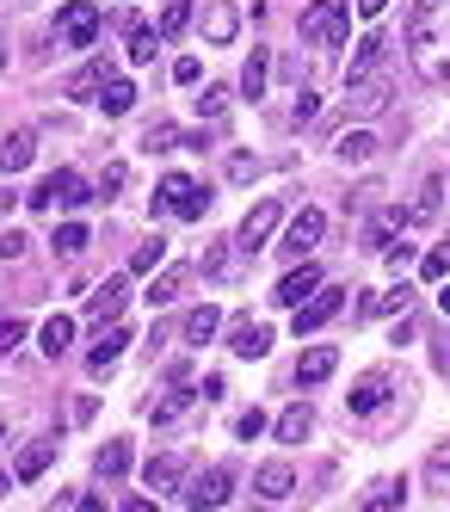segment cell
<instances>
[{
    "instance_id": "6da1fadb",
    "label": "cell",
    "mask_w": 450,
    "mask_h": 512,
    "mask_svg": "<svg viewBox=\"0 0 450 512\" xmlns=\"http://www.w3.org/2000/svg\"><path fill=\"white\" fill-rule=\"evenodd\" d=\"M346 38H352L346 0H315V7H303V44H315V50H340Z\"/></svg>"
},
{
    "instance_id": "7a4b0ae2",
    "label": "cell",
    "mask_w": 450,
    "mask_h": 512,
    "mask_svg": "<svg viewBox=\"0 0 450 512\" xmlns=\"http://www.w3.org/2000/svg\"><path fill=\"white\" fill-rule=\"evenodd\" d=\"M155 210L179 216V223H198V216L210 210V186H198L192 173H167V179H161V192H155Z\"/></svg>"
},
{
    "instance_id": "3957f363",
    "label": "cell",
    "mask_w": 450,
    "mask_h": 512,
    "mask_svg": "<svg viewBox=\"0 0 450 512\" xmlns=\"http://www.w3.org/2000/svg\"><path fill=\"white\" fill-rule=\"evenodd\" d=\"M87 192H93V186H87V179L74 173V167H56V173H50V179H44V186H37L25 204H31V210H81V204H93Z\"/></svg>"
},
{
    "instance_id": "277c9868",
    "label": "cell",
    "mask_w": 450,
    "mask_h": 512,
    "mask_svg": "<svg viewBox=\"0 0 450 512\" xmlns=\"http://www.w3.org/2000/svg\"><path fill=\"white\" fill-rule=\"evenodd\" d=\"M229 494H235V469H229V463H210V469L198 475L192 488H179V500L192 506V512H216V506L229 500Z\"/></svg>"
},
{
    "instance_id": "5b68a950",
    "label": "cell",
    "mask_w": 450,
    "mask_h": 512,
    "mask_svg": "<svg viewBox=\"0 0 450 512\" xmlns=\"http://www.w3.org/2000/svg\"><path fill=\"white\" fill-rule=\"evenodd\" d=\"M278 223H284V204H278V198H259V204L241 216V229H235V247H241V253H259V247L272 241V229H278Z\"/></svg>"
},
{
    "instance_id": "8992f818",
    "label": "cell",
    "mask_w": 450,
    "mask_h": 512,
    "mask_svg": "<svg viewBox=\"0 0 450 512\" xmlns=\"http://www.w3.org/2000/svg\"><path fill=\"white\" fill-rule=\"evenodd\" d=\"M56 38L68 50H87L99 38V7H93V0H68V7L56 13Z\"/></svg>"
},
{
    "instance_id": "52a82bcc",
    "label": "cell",
    "mask_w": 450,
    "mask_h": 512,
    "mask_svg": "<svg viewBox=\"0 0 450 512\" xmlns=\"http://www.w3.org/2000/svg\"><path fill=\"white\" fill-rule=\"evenodd\" d=\"M321 235H327V216H321V210H296V216H290V229H284V241H278V253L303 260V253H309Z\"/></svg>"
},
{
    "instance_id": "ba28073f",
    "label": "cell",
    "mask_w": 450,
    "mask_h": 512,
    "mask_svg": "<svg viewBox=\"0 0 450 512\" xmlns=\"http://www.w3.org/2000/svg\"><path fill=\"white\" fill-rule=\"evenodd\" d=\"M340 303H346V290H333V284H321L315 297H309L303 309L290 315V327H296V334H315V327H327L333 315H340Z\"/></svg>"
},
{
    "instance_id": "9c48e42d",
    "label": "cell",
    "mask_w": 450,
    "mask_h": 512,
    "mask_svg": "<svg viewBox=\"0 0 450 512\" xmlns=\"http://www.w3.org/2000/svg\"><path fill=\"white\" fill-rule=\"evenodd\" d=\"M389 75H364V81H346V105L358 118H377V112H389Z\"/></svg>"
},
{
    "instance_id": "30bf717a",
    "label": "cell",
    "mask_w": 450,
    "mask_h": 512,
    "mask_svg": "<svg viewBox=\"0 0 450 512\" xmlns=\"http://www.w3.org/2000/svg\"><path fill=\"white\" fill-rule=\"evenodd\" d=\"M389 389H395V377H389V371H364V377L352 383V395H346V408L364 420V414H377L383 401H389Z\"/></svg>"
},
{
    "instance_id": "8fae6325",
    "label": "cell",
    "mask_w": 450,
    "mask_h": 512,
    "mask_svg": "<svg viewBox=\"0 0 450 512\" xmlns=\"http://www.w3.org/2000/svg\"><path fill=\"white\" fill-rule=\"evenodd\" d=\"M315 290H321V272H315V266H296V272H284V278H278L272 303H278V309H303Z\"/></svg>"
},
{
    "instance_id": "7c38bea8",
    "label": "cell",
    "mask_w": 450,
    "mask_h": 512,
    "mask_svg": "<svg viewBox=\"0 0 450 512\" xmlns=\"http://www.w3.org/2000/svg\"><path fill=\"white\" fill-rule=\"evenodd\" d=\"M124 303H130V284H124V278H105L93 297H87V321H99V327H105V321H118Z\"/></svg>"
},
{
    "instance_id": "4fadbf2b",
    "label": "cell",
    "mask_w": 450,
    "mask_h": 512,
    "mask_svg": "<svg viewBox=\"0 0 450 512\" xmlns=\"http://www.w3.org/2000/svg\"><path fill=\"white\" fill-rule=\"evenodd\" d=\"M229 352L235 358H266L272 352V327L266 321H235L229 327Z\"/></svg>"
},
{
    "instance_id": "5bb4252c",
    "label": "cell",
    "mask_w": 450,
    "mask_h": 512,
    "mask_svg": "<svg viewBox=\"0 0 450 512\" xmlns=\"http://www.w3.org/2000/svg\"><path fill=\"white\" fill-rule=\"evenodd\" d=\"M142 482H148V494H179L185 488V457H148Z\"/></svg>"
},
{
    "instance_id": "9a60e30c",
    "label": "cell",
    "mask_w": 450,
    "mask_h": 512,
    "mask_svg": "<svg viewBox=\"0 0 450 512\" xmlns=\"http://www.w3.org/2000/svg\"><path fill=\"white\" fill-rule=\"evenodd\" d=\"M235 31H241V13L229 0H204V44H235Z\"/></svg>"
},
{
    "instance_id": "2e32d148",
    "label": "cell",
    "mask_w": 450,
    "mask_h": 512,
    "mask_svg": "<svg viewBox=\"0 0 450 512\" xmlns=\"http://www.w3.org/2000/svg\"><path fill=\"white\" fill-rule=\"evenodd\" d=\"M124 346H130V327H118V321H111V327H105V334H99V346L87 352V371H93V377H105V371H111V364H118V358H124Z\"/></svg>"
},
{
    "instance_id": "e0dca14e",
    "label": "cell",
    "mask_w": 450,
    "mask_h": 512,
    "mask_svg": "<svg viewBox=\"0 0 450 512\" xmlns=\"http://www.w3.org/2000/svg\"><path fill=\"white\" fill-rule=\"evenodd\" d=\"M37 161V136L31 130H7L0 136V173H25Z\"/></svg>"
},
{
    "instance_id": "ac0fdd59",
    "label": "cell",
    "mask_w": 450,
    "mask_h": 512,
    "mask_svg": "<svg viewBox=\"0 0 450 512\" xmlns=\"http://www.w3.org/2000/svg\"><path fill=\"white\" fill-rule=\"evenodd\" d=\"M383 38H377V31H364V38L352 44V62H346V81H364V75H377V68H383Z\"/></svg>"
},
{
    "instance_id": "d6986e66",
    "label": "cell",
    "mask_w": 450,
    "mask_h": 512,
    "mask_svg": "<svg viewBox=\"0 0 450 512\" xmlns=\"http://www.w3.org/2000/svg\"><path fill=\"white\" fill-rule=\"evenodd\" d=\"M333 371H340V352H333V346H309V352H303V364H296V383L315 389V383H327Z\"/></svg>"
},
{
    "instance_id": "ffe728a7",
    "label": "cell",
    "mask_w": 450,
    "mask_h": 512,
    "mask_svg": "<svg viewBox=\"0 0 450 512\" xmlns=\"http://www.w3.org/2000/svg\"><path fill=\"white\" fill-rule=\"evenodd\" d=\"M309 432H315V408H309V401H296V408L278 414V445H303Z\"/></svg>"
},
{
    "instance_id": "44dd1931",
    "label": "cell",
    "mask_w": 450,
    "mask_h": 512,
    "mask_svg": "<svg viewBox=\"0 0 450 512\" xmlns=\"http://www.w3.org/2000/svg\"><path fill=\"white\" fill-rule=\"evenodd\" d=\"M333 155H340L346 167H364V161H377V136H370V130H346L340 142H333Z\"/></svg>"
},
{
    "instance_id": "7402d4cb",
    "label": "cell",
    "mask_w": 450,
    "mask_h": 512,
    "mask_svg": "<svg viewBox=\"0 0 450 512\" xmlns=\"http://www.w3.org/2000/svg\"><path fill=\"white\" fill-rule=\"evenodd\" d=\"M407 303H414V290L395 284V290H370V297L358 303V315H407Z\"/></svg>"
},
{
    "instance_id": "603a6c76",
    "label": "cell",
    "mask_w": 450,
    "mask_h": 512,
    "mask_svg": "<svg viewBox=\"0 0 450 512\" xmlns=\"http://www.w3.org/2000/svg\"><path fill=\"white\" fill-rule=\"evenodd\" d=\"M185 278H192V272H185V266H161V272H155V284H148V303H155V309L179 303V290H185Z\"/></svg>"
},
{
    "instance_id": "cb8c5ba5",
    "label": "cell",
    "mask_w": 450,
    "mask_h": 512,
    "mask_svg": "<svg viewBox=\"0 0 450 512\" xmlns=\"http://www.w3.org/2000/svg\"><path fill=\"white\" fill-rule=\"evenodd\" d=\"M93 469H99V482H118V475L130 469V438H111V445H99Z\"/></svg>"
},
{
    "instance_id": "d4e9b609",
    "label": "cell",
    "mask_w": 450,
    "mask_h": 512,
    "mask_svg": "<svg viewBox=\"0 0 450 512\" xmlns=\"http://www.w3.org/2000/svg\"><path fill=\"white\" fill-rule=\"evenodd\" d=\"M253 488L266 494V500H284V494L296 488V469H290V463H266V469L253 475Z\"/></svg>"
},
{
    "instance_id": "484cf974",
    "label": "cell",
    "mask_w": 450,
    "mask_h": 512,
    "mask_svg": "<svg viewBox=\"0 0 450 512\" xmlns=\"http://www.w3.org/2000/svg\"><path fill=\"white\" fill-rule=\"evenodd\" d=\"M37 340H44V358H62V352L74 346V315H50Z\"/></svg>"
},
{
    "instance_id": "4316f807",
    "label": "cell",
    "mask_w": 450,
    "mask_h": 512,
    "mask_svg": "<svg viewBox=\"0 0 450 512\" xmlns=\"http://www.w3.org/2000/svg\"><path fill=\"white\" fill-rule=\"evenodd\" d=\"M216 327H222V309H192V315H185V340H192V346H210L216 340Z\"/></svg>"
},
{
    "instance_id": "83f0119b",
    "label": "cell",
    "mask_w": 450,
    "mask_h": 512,
    "mask_svg": "<svg viewBox=\"0 0 450 512\" xmlns=\"http://www.w3.org/2000/svg\"><path fill=\"white\" fill-rule=\"evenodd\" d=\"M50 457H56V445H50V438H37V445H25V451H19V482H37V475L50 469Z\"/></svg>"
},
{
    "instance_id": "f1b7e54d",
    "label": "cell",
    "mask_w": 450,
    "mask_h": 512,
    "mask_svg": "<svg viewBox=\"0 0 450 512\" xmlns=\"http://www.w3.org/2000/svg\"><path fill=\"white\" fill-rule=\"evenodd\" d=\"M192 13H198V7H192V0H167V7H161V25H155V31H161V44H173V38H179V31H185V25H192Z\"/></svg>"
},
{
    "instance_id": "f546056e",
    "label": "cell",
    "mask_w": 450,
    "mask_h": 512,
    "mask_svg": "<svg viewBox=\"0 0 450 512\" xmlns=\"http://www.w3.org/2000/svg\"><path fill=\"white\" fill-rule=\"evenodd\" d=\"M105 62H87L81 68V75H68V99H93V93H105Z\"/></svg>"
},
{
    "instance_id": "4dcf8cb0",
    "label": "cell",
    "mask_w": 450,
    "mask_h": 512,
    "mask_svg": "<svg viewBox=\"0 0 450 512\" xmlns=\"http://www.w3.org/2000/svg\"><path fill=\"white\" fill-rule=\"evenodd\" d=\"M185 408H192V389H185V383H173V395H167V401H148V420H155V426H167V420H179Z\"/></svg>"
},
{
    "instance_id": "1f68e13d",
    "label": "cell",
    "mask_w": 450,
    "mask_h": 512,
    "mask_svg": "<svg viewBox=\"0 0 450 512\" xmlns=\"http://www.w3.org/2000/svg\"><path fill=\"white\" fill-rule=\"evenodd\" d=\"M266 75H272V56H266V50H253V56H247V68H241V93H247V99H259V93H266Z\"/></svg>"
},
{
    "instance_id": "d6a6232c",
    "label": "cell",
    "mask_w": 450,
    "mask_h": 512,
    "mask_svg": "<svg viewBox=\"0 0 450 512\" xmlns=\"http://www.w3.org/2000/svg\"><path fill=\"white\" fill-rule=\"evenodd\" d=\"M99 105H105V118H124L130 105H136V87H130V81H118V75H111V81H105V93H99Z\"/></svg>"
},
{
    "instance_id": "836d02e7",
    "label": "cell",
    "mask_w": 450,
    "mask_h": 512,
    "mask_svg": "<svg viewBox=\"0 0 450 512\" xmlns=\"http://www.w3.org/2000/svg\"><path fill=\"white\" fill-rule=\"evenodd\" d=\"M161 260H167V241H161V235H148V241L130 247V272H155Z\"/></svg>"
},
{
    "instance_id": "e575fe53",
    "label": "cell",
    "mask_w": 450,
    "mask_h": 512,
    "mask_svg": "<svg viewBox=\"0 0 450 512\" xmlns=\"http://www.w3.org/2000/svg\"><path fill=\"white\" fill-rule=\"evenodd\" d=\"M426 488H432V494H450V438L426 457Z\"/></svg>"
},
{
    "instance_id": "d590c367",
    "label": "cell",
    "mask_w": 450,
    "mask_h": 512,
    "mask_svg": "<svg viewBox=\"0 0 450 512\" xmlns=\"http://www.w3.org/2000/svg\"><path fill=\"white\" fill-rule=\"evenodd\" d=\"M124 25H130V62H155L161 31H148V25H136V19H124Z\"/></svg>"
},
{
    "instance_id": "8d00e7d4",
    "label": "cell",
    "mask_w": 450,
    "mask_h": 512,
    "mask_svg": "<svg viewBox=\"0 0 450 512\" xmlns=\"http://www.w3.org/2000/svg\"><path fill=\"white\" fill-rule=\"evenodd\" d=\"M438 198H444V179H426V192L414 198V210H407V223H432V216H438Z\"/></svg>"
},
{
    "instance_id": "74e56055",
    "label": "cell",
    "mask_w": 450,
    "mask_h": 512,
    "mask_svg": "<svg viewBox=\"0 0 450 512\" xmlns=\"http://www.w3.org/2000/svg\"><path fill=\"white\" fill-rule=\"evenodd\" d=\"M179 142H185V136H179L173 124H148V136H142V149H155V155H173Z\"/></svg>"
},
{
    "instance_id": "f35d334b",
    "label": "cell",
    "mask_w": 450,
    "mask_h": 512,
    "mask_svg": "<svg viewBox=\"0 0 450 512\" xmlns=\"http://www.w3.org/2000/svg\"><path fill=\"white\" fill-rule=\"evenodd\" d=\"M56 253H68V260H74V253H87V223H62L56 229Z\"/></svg>"
},
{
    "instance_id": "ab89813d",
    "label": "cell",
    "mask_w": 450,
    "mask_h": 512,
    "mask_svg": "<svg viewBox=\"0 0 450 512\" xmlns=\"http://www.w3.org/2000/svg\"><path fill=\"white\" fill-rule=\"evenodd\" d=\"M315 112H321V99H315V93L303 87V93H296V105H290V124L303 130V124H315Z\"/></svg>"
},
{
    "instance_id": "60d3db41",
    "label": "cell",
    "mask_w": 450,
    "mask_h": 512,
    "mask_svg": "<svg viewBox=\"0 0 450 512\" xmlns=\"http://www.w3.org/2000/svg\"><path fill=\"white\" fill-rule=\"evenodd\" d=\"M444 272H450V253H444V247H432L426 260H420V278H426V284H444Z\"/></svg>"
},
{
    "instance_id": "b9f144b4",
    "label": "cell",
    "mask_w": 450,
    "mask_h": 512,
    "mask_svg": "<svg viewBox=\"0 0 450 512\" xmlns=\"http://www.w3.org/2000/svg\"><path fill=\"white\" fill-rule=\"evenodd\" d=\"M198 112L204 118H222V112H229V87H204L198 93Z\"/></svg>"
},
{
    "instance_id": "7bdbcfd3",
    "label": "cell",
    "mask_w": 450,
    "mask_h": 512,
    "mask_svg": "<svg viewBox=\"0 0 450 512\" xmlns=\"http://www.w3.org/2000/svg\"><path fill=\"white\" fill-rule=\"evenodd\" d=\"M19 340H25V321H19V315H0V358H7Z\"/></svg>"
},
{
    "instance_id": "ee69618b",
    "label": "cell",
    "mask_w": 450,
    "mask_h": 512,
    "mask_svg": "<svg viewBox=\"0 0 450 512\" xmlns=\"http://www.w3.org/2000/svg\"><path fill=\"white\" fill-rule=\"evenodd\" d=\"M124 179H130V167H118V161H111V167L99 173V186H93V192H99V198H111V192H124Z\"/></svg>"
},
{
    "instance_id": "f6af8a7d",
    "label": "cell",
    "mask_w": 450,
    "mask_h": 512,
    "mask_svg": "<svg viewBox=\"0 0 450 512\" xmlns=\"http://www.w3.org/2000/svg\"><path fill=\"white\" fill-rule=\"evenodd\" d=\"M25 253H31V235H19V229L0 235V260H25Z\"/></svg>"
},
{
    "instance_id": "bcb514c9",
    "label": "cell",
    "mask_w": 450,
    "mask_h": 512,
    "mask_svg": "<svg viewBox=\"0 0 450 512\" xmlns=\"http://www.w3.org/2000/svg\"><path fill=\"white\" fill-rule=\"evenodd\" d=\"M229 179H235V186H247V179H259V161H253V155H229Z\"/></svg>"
},
{
    "instance_id": "7dc6e473",
    "label": "cell",
    "mask_w": 450,
    "mask_h": 512,
    "mask_svg": "<svg viewBox=\"0 0 450 512\" xmlns=\"http://www.w3.org/2000/svg\"><path fill=\"white\" fill-rule=\"evenodd\" d=\"M198 75H204V68H198V56H179V62H173V81H179V87H192Z\"/></svg>"
},
{
    "instance_id": "c3c4849f",
    "label": "cell",
    "mask_w": 450,
    "mask_h": 512,
    "mask_svg": "<svg viewBox=\"0 0 450 512\" xmlns=\"http://www.w3.org/2000/svg\"><path fill=\"white\" fill-rule=\"evenodd\" d=\"M235 432H241V438H259V432H266V414H259V408H253V414H241V420H235Z\"/></svg>"
},
{
    "instance_id": "681fc988",
    "label": "cell",
    "mask_w": 450,
    "mask_h": 512,
    "mask_svg": "<svg viewBox=\"0 0 450 512\" xmlns=\"http://www.w3.org/2000/svg\"><path fill=\"white\" fill-rule=\"evenodd\" d=\"M364 512H395V488H389V482H383V488H377V494H370V500H364Z\"/></svg>"
},
{
    "instance_id": "f907efd6",
    "label": "cell",
    "mask_w": 450,
    "mask_h": 512,
    "mask_svg": "<svg viewBox=\"0 0 450 512\" xmlns=\"http://www.w3.org/2000/svg\"><path fill=\"white\" fill-rule=\"evenodd\" d=\"M383 253H389V266H395V272L414 266V247H383Z\"/></svg>"
},
{
    "instance_id": "816d5d0a",
    "label": "cell",
    "mask_w": 450,
    "mask_h": 512,
    "mask_svg": "<svg viewBox=\"0 0 450 512\" xmlns=\"http://www.w3.org/2000/svg\"><path fill=\"white\" fill-rule=\"evenodd\" d=\"M389 13V0H358V19H383Z\"/></svg>"
},
{
    "instance_id": "f5cc1de1",
    "label": "cell",
    "mask_w": 450,
    "mask_h": 512,
    "mask_svg": "<svg viewBox=\"0 0 450 512\" xmlns=\"http://www.w3.org/2000/svg\"><path fill=\"white\" fill-rule=\"evenodd\" d=\"M124 512H161V506H155V500H142V494H130V500H124Z\"/></svg>"
},
{
    "instance_id": "db71d44e",
    "label": "cell",
    "mask_w": 450,
    "mask_h": 512,
    "mask_svg": "<svg viewBox=\"0 0 450 512\" xmlns=\"http://www.w3.org/2000/svg\"><path fill=\"white\" fill-rule=\"evenodd\" d=\"M74 512H105V506H99V494H81V506H74Z\"/></svg>"
},
{
    "instance_id": "11a10c76",
    "label": "cell",
    "mask_w": 450,
    "mask_h": 512,
    "mask_svg": "<svg viewBox=\"0 0 450 512\" xmlns=\"http://www.w3.org/2000/svg\"><path fill=\"white\" fill-rule=\"evenodd\" d=\"M438 309H444V315H450V284H438Z\"/></svg>"
},
{
    "instance_id": "9f6ffc18",
    "label": "cell",
    "mask_w": 450,
    "mask_h": 512,
    "mask_svg": "<svg viewBox=\"0 0 450 512\" xmlns=\"http://www.w3.org/2000/svg\"><path fill=\"white\" fill-rule=\"evenodd\" d=\"M7 210H13V192H7V186H0V216H7Z\"/></svg>"
},
{
    "instance_id": "6f0895ef",
    "label": "cell",
    "mask_w": 450,
    "mask_h": 512,
    "mask_svg": "<svg viewBox=\"0 0 450 512\" xmlns=\"http://www.w3.org/2000/svg\"><path fill=\"white\" fill-rule=\"evenodd\" d=\"M7 488H13V482H7V469H0V494H7Z\"/></svg>"
},
{
    "instance_id": "680465c9",
    "label": "cell",
    "mask_w": 450,
    "mask_h": 512,
    "mask_svg": "<svg viewBox=\"0 0 450 512\" xmlns=\"http://www.w3.org/2000/svg\"><path fill=\"white\" fill-rule=\"evenodd\" d=\"M0 432H7V426H0Z\"/></svg>"
}]
</instances>
